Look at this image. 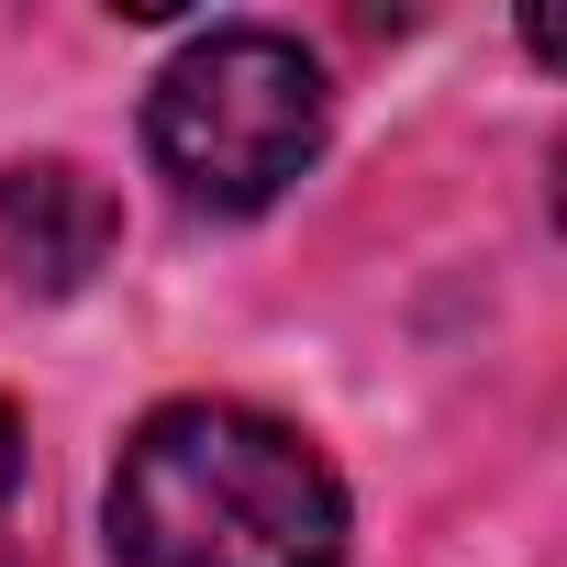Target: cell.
<instances>
[{"label":"cell","instance_id":"6da1fadb","mask_svg":"<svg viewBox=\"0 0 567 567\" xmlns=\"http://www.w3.org/2000/svg\"><path fill=\"white\" fill-rule=\"evenodd\" d=\"M123 567H346V478L245 401H167L112 467Z\"/></svg>","mask_w":567,"mask_h":567},{"label":"cell","instance_id":"7a4b0ae2","mask_svg":"<svg viewBox=\"0 0 567 567\" xmlns=\"http://www.w3.org/2000/svg\"><path fill=\"white\" fill-rule=\"evenodd\" d=\"M323 68L301 34L278 23H212L167 56L156 101H145V145L167 167V189L189 212H267L312 156H323Z\"/></svg>","mask_w":567,"mask_h":567},{"label":"cell","instance_id":"3957f363","mask_svg":"<svg viewBox=\"0 0 567 567\" xmlns=\"http://www.w3.org/2000/svg\"><path fill=\"white\" fill-rule=\"evenodd\" d=\"M112 245H123V200L79 156H12L0 167V267H12V290L68 301L112 267Z\"/></svg>","mask_w":567,"mask_h":567},{"label":"cell","instance_id":"277c9868","mask_svg":"<svg viewBox=\"0 0 567 567\" xmlns=\"http://www.w3.org/2000/svg\"><path fill=\"white\" fill-rule=\"evenodd\" d=\"M12 489H23V412L0 401V501H12Z\"/></svg>","mask_w":567,"mask_h":567}]
</instances>
